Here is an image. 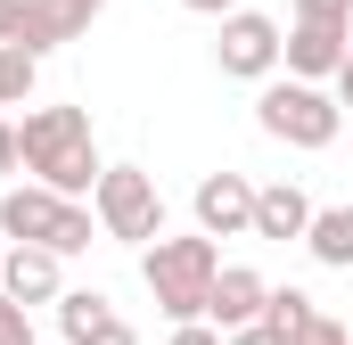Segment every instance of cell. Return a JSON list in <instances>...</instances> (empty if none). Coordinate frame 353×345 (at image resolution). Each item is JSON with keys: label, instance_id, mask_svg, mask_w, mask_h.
<instances>
[{"label": "cell", "instance_id": "15", "mask_svg": "<svg viewBox=\"0 0 353 345\" xmlns=\"http://www.w3.org/2000/svg\"><path fill=\"white\" fill-rule=\"evenodd\" d=\"M33 83H41V58L0 41V107H33Z\"/></svg>", "mask_w": 353, "mask_h": 345}, {"label": "cell", "instance_id": "10", "mask_svg": "<svg viewBox=\"0 0 353 345\" xmlns=\"http://www.w3.org/2000/svg\"><path fill=\"white\" fill-rule=\"evenodd\" d=\"M0 288L17 296V304H58L66 296V255H50V247H8L0 255Z\"/></svg>", "mask_w": 353, "mask_h": 345}, {"label": "cell", "instance_id": "12", "mask_svg": "<svg viewBox=\"0 0 353 345\" xmlns=\"http://www.w3.org/2000/svg\"><path fill=\"white\" fill-rule=\"evenodd\" d=\"M304 247H312V263H321V271H353V206H312Z\"/></svg>", "mask_w": 353, "mask_h": 345}, {"label": "cell", "instance_id": "22", "mask_svg": "<svg viewBox=\"0 0 353 345\" xmlns=\"http://www.w3.org/2000/svg\"><path fill=\"white\" fill-rule=\"evenodd\" d=\"M165 345H222V329H214V321H173Z\"/></svg>", "mask_w": 353, "mask_h": 345}, {"label": "cell", "instance_id": "20", "mask_svg": "<svg viewBox=\"0 0 353 345\" xmlns=\"http://www.w3.org/2000/svg\"><path fill=\"white\" fill-rule=\"evenodd\" d=\"M296 17H312V25H353V0H296Z\"/></svg>", "mask_w": 353, "mask_h": 345}, {"label": "cell", "instance_id": "8", "mask_svg": "<svg viewBox=\"0 0 353 345\" xmlns=\"http://www.w3.org/2000/svg\"><path fill=\"white\" fill-rule=\"evenodd\" d=\"M345 50H353V25H312V17H296V25H288V41H279L288 75H304V83H337Z\"/></svg>", "mask_w": 353, "mask_h": 345}, {"label": "cell", "instance_id": "7", "mask_svg": "<svg viewBox=\"0 0 353 345\" xmlns=\"http://www.w3.org/2000/svg\"><path fill=\"white\" fill-rule=\"evenodd\" d=\"M189 206H197L205 239H255V181L247 172H205Z\"/></svg>", "mask_w": 353, "mask_h": 345}, {"label": "cell", "instance_id": "17", "mask_svg": "<svg viewBox=\"0 0 353 345\" xmlns=\"http://www.w3.org/2000/svg\"><path fill=\"white\" fill-rule=\"evenodd\" d=\"M0 345H41L33 337V304H17L8 288H0Z\"/></svg>", "mask_w": 353, "mask_h": 345}, {"label": "cell", "instance_id": "25", "mask_svg": "<svg viewBox=\"0 0 353 345\" xmlns=\"http://www.w3.org/2000/svg\"><path fill=\"white\" fill-rule=\"evenodd\" d=\"M181 8H189V17H230L239 0H181Z\"/></svg>", "mask_w": 353, "mask_h": 345}, {"label": "cell", "instance_id": "26", "mask_svg": "<svg viewBox=\"0 0 353 345\" xmlns=\"http://www.w3.org/2000/svg\"><path fill=\"white\" fill-rule=\"evenodd\" d=\"M337 107H353V50H345V66H337Z\"/></svg>", "mask_w": 353, "mask_h": 345}, {"label": "cell", "instance_id": "9", "mask_svg": "<svg viewBox=\"0 0 353 345\" xmlns=\"http://www.w3.org/2000/svg\"><path fill=\"white\" fill-rule=\"evenodd\" d=\"M263 296H271V279L255 271V263H222V271H214V296H205V321L230 337V329L263 321Z\"/></svg>", "mask_w": 353, "mask_h": 345}, {"label": "cell", "instance_id": "5", "mask_svg": "<svg viewBox=\"0 0 353 345\" xmlns=\"http://www.w3.org/2000/svg\"><path fill=\"white\" fill-rule=\"evenodd\" d=\"M90 214H99V239H115V247H148V239H165L157 172H140V165H107V172H99Z\"/></svg>", "mask_w": 353, "mask_h": 345}, {"label": "cell", "instance_id": "11", "mask_svg": "<svg viewBox=\"0 0 353 345\" xmlns=\"http://www.w3.org/2000/svg\"><path fill=\"white\" fill-rule=\"evenodd\" d=\"M304 230H312V197H304L296 181H263V189H255V239L288 247V239H304Z\"/></svg>", "mask_w": 353, "mask_h": 345}, {"label": "cell", "instance_id": "14", "mask_svg": "<svg viewBox=\"0 0 353 345\" xmlns=\"http://www.w3.org/2000/svg\"><path fill=\"white\" fill-rule=\"evenodd\" d=\"M107 313H115V304H107L99 288H66V296H58V337H66V345H83L90 329L107 321Z\"/></svg>", "mask_w": 353, "mask_h": 345}, {"label": "cell", "instance_id": "1", "mask_svg": "<svg viewBox=\"0 0 353 345\" xmlns=\"http://www.w3.org/2000/svg\"><path fill=\"white\" fill-rule=\"evenodd\" d=\"M17 140H25V172L50 181V189H66V197H90L99 172H107L99 165V140H90V107H25Z\"/></svg>", "mask_w": 353, "mask_h": 345}, {"label": "cell", "instance_id": "19", "mask_svg": "<svg viewBox=\"0 0 353 345\" xmlns=\"http://www.w3.org/2000/svg\"><path fill=\"white\" fill-rule=\"evenodd\" d=\"M50 8H58V25H66V41H83L90 25H99V8H107V0H50Z\"/></svg>", "mask_w": 353, "mask_h": 345}, {"label": "cell", "instance_id": "27", "mask_svg": "<svg viewBox=\"0 0 353 345\" xmlns=\"http://www.w3.org/2000/svg\"><path fill=\"white\" fill-rule=\"evenodd\" d=\"M8 8H17V0H0V41H8Z\"/></svg>", "mask_w": 353, "mask_h": 345}, {"label": "cell", "instance_id": "6", "mask_svg": "<svg viewBox=\"0 0 353 345\" xmlns=\"http://www.w3.org/2000/svg\"><path fill=\"white\" fill-rule=\"evenodd\" d=\"M279 17L263 8H230V17H214V66L230 75V83H271L279 75Z\"/></svg>", "mask_w": 353, "mask_h": 345}, {"label": "cell", "instance_id": "18", "mask_svg": "<svg viewBox=\"0 0 353 345\" xmlns=\"http://www.w3.org/2000/svg\"><path fill=\"white\" fill-rule=\"evenodd\" d=\"M288 345H353V321H329V313H312V321H304Z\"/></svg>", "mask_w": 353, "mask_h": 345}, {"label": "cell", "instance_id": "16", "mask_svg": "<svg viewBox=\"0 0 353 345\" xmlns=\"http://www.w3.org/2000/svg\"><path fill=\"white\" fill-rule=\"evenodd\" d=\"M263 321L279 329V337H296V329L312 321V296H304V288H271V296H263Z\"/></svg>", "mask_w": 353, "mask_h": 345}, {"label": "cell", "instance_id": "3", "mask_svg": "<svg viewBox=\"0 0 353 345\" xmlns=\"http://www.w3.org/2000/svg\"><path fill=\"white\" fill-rule=\"evenodd\" d=\"M214 271H222V247H214L205 230H189V239H148V247H140V279H148V296H157L165 321H205Z\"/></svg>", "mask_w": 353, "mask_h": 345}, {"label": "cell", "instance_id": "24", "mask_svg": "<svg viewBox=\"0 0 353 345\" xmlns=\"http://www.w3.org/2000/svg\"><path fill=\"white\" fill-rule=\"evenodd\" d=\"M25 165V140H17V124H0V172H17Z\"/></svg>", "mask_w": 353, "mask_h": 345}, {"label": "cell", "instance_id": "13", "mask_svg": "<svg viewBox=\"0 0 353 345\" xmlns=\"http://www.w3.org/2000/svg\"><path fill=\"white\" fill-rule=\"evenodd\" d=\"M8 41H17V50H33V58H50V50L66 41V25H58V8H50V0H17V8H8Z\"/></svg>", "mask_w": 353, "mask_h": 345}, {"label": "cell", "instance_id": "4", "mask_svg": "<svg viewBox=\"0 0 353 345\" xmlns=\"http://www.w3.org/2000/svg\"><path fill=\"white\" fill-rule=\"evenodd\" d=\"M255 124H263L279 148L321 157V148H337L345 107H337V90H321V83H304V75H288V83H263V99H255Z\"/></svg>", "mask_w": 353, "mask_h": 345}, {"label": "cell", "instance_id": "21", "mask_svg": "<svg viewBox=\"0 0 353 345\" xmlns=\"http://www.w3.org/2000/svg\"><path fill=\"white\" fill-rule=\"evenodd\" d=\"M83 345H140V329H132V321H123V313H107V321H99V329H90Z\"/></svg>", "mask_w": 353, "mask_h": 345}, {"label": "cell", "instance_id": "2", "mask_svg": "<svg viewBox=\"0 0 353 345\" xmlns=\"http://www.w3.org/2000/svg\"><path fill=\"white\" fill-rule=\"evenodd\" d=\"M90 214L83 197L50 189V181H8L0 189V239H25V247H50V255H90Z\"/></svg>", "mask_w": 353, "mask_h": 345}, {"label": "cell", "instance_id": "23", "mask_svg": "<svg viewBox=\"0 0 353 345\" xmlns=\"http://www.w3.org/2000/svg\"><path fill=\"white\" fill-rule=\"evenodd\" d=\"M222 345H288V337H279L271 321H247V329H230V337H222Z\"/></svg>", "mask_w": 353, "mask_h": 345}, {"label": "cell", "instance_id": "28", "mask_svg": "<svg viewBox=\"0 0 353 345\" xmlns=\"http://www.w3.org/2000/svg\"><path fill=\"white\" fill-rule=\"evenodd\" d=\"M0 255H8V247H0Z\"/></svg>", "mask_w": 353, "mask_h": 345}, {"label": "cell", "instance_id": "29", "mask_svg": "<svg viewBox=\"0 0 353 345\" xmlns=\"http://www.w3.org/2000/svg\"><path fill=\"white\" fill-rule=\"evenodd\" d=\"M58 345H66V337H58Z\"/></svg>", "mask_w": 353, "mask_h": 345}]
</instances>
